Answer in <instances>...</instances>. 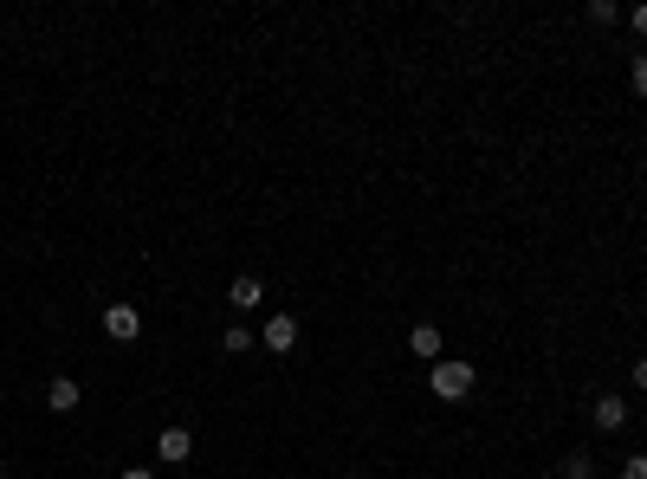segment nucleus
<instances>
[{
  "mask_svg": "<svg viewBox=\"0 0 647 479\" xmlns=\"http://www.w3.org/2000/svg\"><path fill=\"white\" fill-rule=\"evenodd\" d=\"M473 382H479L473 363H428V389L440 395V402H466V395H473Z\"/></svg>",
  "mask_w": 647,
  "mask_h": 479,
  "instance_id": "nucleus-1",
  "label": "nucleus"
},
{
  "mask_svg": "<svg viewBox=\"0 0 647 479\" xmlns=\"http://www.w3.org/2000/svg\"><path fill=\"white\" fill-rule=\"evenodd\" d=\"M259 344H266L272 357H292V350H298V318H292V311H272L266 331H259Z\"/></svg>",
  "mask_w": 647,
  "mask_h": 479,
  "instance_id": "nucleus-2",
  "label": "nucleus"
},
{
  "mask_svg": "<svg viewBox=\"0 0 647 479\" xmlns=\"http://www.w3.org/2000/svg\"><path fill=\"white\" fill-rule=\"evenodd\" d=\"M104 337L110 344H136V337H143V311L136 305H104Z\"/></svg>",
  "mask_w": 647,
  "mask_h": 479,
  "instance_id": "nucleus-3",
  "label": "nucleus"
},
{
  "mask_svg": "<svg viewBox=\"0 0 647 479\" xmlns=\"http://www.w3.org/2000/svg\"><path fill=\"white\" fill-rule=\"evenodd\" d=\"M156 460L162 467H188V460H195V434L188 428H162L156 434Z\"/></svg>",
  "mask_w": 647,
  "mask_h": 479,
  "instance_id": "nucleus-4",
  "label": "nucleus"
},
{
  "mask_svg": "<svg viewBox=\"0 0 647 479\" xmlns=\"http://www.w3.org/2000/svg\"><path fill=\"white\" fill-rule=\"evenodd\" d=\"M78 402H85V389H78L72 376H52V382H46V408H52V415H72Z\"/></svg>",
  "mask_w": 647,
  "mask_h": 479,
  "instance_id": "nucleus-5",
  "label": "nucleus"
},
{
  "mask_svg": "<svg viewBox=\"0 0 647 479\" xmlns=\"http://www.w3.org/2000/svg\"><path fill=\"white\" fill-rule=\"evenodd\" d=\"M589 421H596L602 434H615V428H622V421H628V402H622V395H596V408H589Z\"/></svg>",
  "mask_w": 647,
  "mask_h": 479,
  "instance_id": "nucleus-6",
  "label": "nucleus"
},
{
  "mask_svg": "<svg viewBox=\"0 0 647 479\" xmlns=\"http://www.w3.org/2000/svg\"><path fill=\"white\" fill-rule=\"evenodd\" d=\"M259 298H266V292H259V279H253V272H240V279L227 285V305H233V311H253Z\"/></svg>",
  "mask_w": 647,
  "mask_h": 479,
  "instance_id": "nucleus-7",
  "label": "nucleus"
},
{
  "mask_svg": "<svg viewBox=\"0 0 647 479\" xmlns=\"http://www.w3.org/2000/svg\"><path fill=\"white\" fill-rule=\"evenodd\" d=\"M408 350H415L421 363H440V331L434 324H415V331H408Z\"/></svg>",
  "mask_w": 647,
  "mask_h": 479,
  "instance_id": "nucleus-8",
  "label": "nucleus"
},
{
  "mask_svg": "<svg viewBox=\"0 0 647 479\" xmlns=\"http://www.w3.org/2000/svg\"><path fill=\"white\" fill-rule=\"evenodd\" d=\"M220 350H227V357H246V350H253V331H246V324H227V331H220Z\"/></svg>",
  "mask_w": 647,
  "mask_h": 479,
  "instance_id": "nucleus-9",
  "label": "nucleus"
},
{
  "mask_svg": "<svg viewBox=\"0 0 647 479\" xmlns=\"http://www.w3.org/2000/svg\"><path fill=\"white\" fill-rule=\"evenodd\" d=\"M557 479H596V460H589V454H570L557 467Z\"/></svg>",
  "mask_w": 647,
  "mask_h": 479,
  "instance_id": "nucleus-10",
  "label": "nucleus"
},
{
  "mask_svg": "<svg viewBox=\"0 0 647 479\" xmlns=\"http://www.w3.org/2000/svg\"><path fill=\"white\" fill-rule=\"evenodd\" d=\"M589 20L609 26V20H622V7H615V0H589Z\"/></svg>",
  "mask_w": 647,
  "mask_h": 479,
  "instance_id": "nucleus-11",
  "label": "nucleus"
},
{
  "mask_svg": "<svg viewBox=\"0 0 647 479\" xmlns=\"http://www.w3.org/2000/svg\"><path fill=\"white\" fill-rule=\"evenodd\" d=\"M615 479H647V454H628V460H622V473H615Z\"/></svg>",
  "mask_w": 647,
  "mask_h": 479,
  "instance_id": "nucleus-12",
  "label": "nucleus"
},
{
  "mask_svg": "<svg viewBox=\"0 0 647 479\" xmlns=\"http://www.w3.org/2000/svg\"><path fill=\"white\" fill-rule=\"evenodd\" d=\"M635 98L647 104V59H635Z\"/></svg>",
  "mask_w": 647,
  "mask_h": 479,
  "instance_id": "nucleus-13",
  "label": "nucleus"
},
{
  "mask_svg": "<svg viewBox=\"0 0 647 479\" xmlns=\"http://www.w3.org/2000/svg\"><path fill=\"white\" fill-rule=\"evenodd\" d=\"M635 33L647 39V0H641V7H635Z\"/></svg>",
  "mask_w": 647,
  "mask_h": 479,
  "instance_id": "nucleus-14",
  "label": "nucleus"
},
{
  "mask_svg": "<svg viewBox=\"0 0 647 479\" xmlns=\"http://www.w3.org/2000/svg\"><path fill=\"white\" fill-rule=\"evenodd\" d=\"M635 389H647V357H641V363H635Z\"/></svg>",
  "mask_w": 647,
  "mask_h": 479,
  "instance_id": "nucleus-15",
  "label": "nucleus"
},
{
  "mask_svg": "<svg viewBox=\"0 0 647 479\" xmlns=\"http://www.w3.org/2000/svg\"><path fill=\"white\" fill-rule=\"evenodd\" d=\"M117 479H156V473H149V467H130V473H117Z\"/></svg>",
  "mask_w": 647,
  "mask_h": 479,
  "instance_id": "nucleus-16",
  "label": "nucleus"
},
{
  "mask_svg": "<svg viewBox=\"0 0 647 479\" xmlns=\"http://www.w3.org/2000/svg\"><path fill=\"white\" fill-rule=\"evenodd\" d=\"M350 479H369V473H350Z\"/></svg>",
  "mask_w": 647,
  "mask_h": 479,
  "instance_id": "nucleus-17",
  "label": "nucleus"
},
{
  "mask_svg": "<svg viewBox=\"0 0 647 479\" xmlns=\"http://www.w3.org/2000/svg\"><path fill=\"white\" fill-rule=\"evenodd\" d=\"M408 479H421V473H408Z\"/></svg>",
  "mask_w": 647,
  "mask_h": 479,
  "instance_id": "nucleus-18",
  "label": "nucleus"
}]
</instances>
